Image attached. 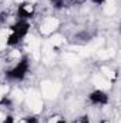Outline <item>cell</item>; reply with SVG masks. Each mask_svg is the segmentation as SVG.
<instances>
[{
  "label": "cell",
  "instance_id": "cell-3",
  "mask_svg": "<svg viewBox=\"0 0 121 123\" xmlns=\"http://www.w3.org/2000/svg\"><path fill=\"white\" fill-rule=\"evenodd\" d=\"M30 23H29V20H20V19H17L14 23H11L10 26H9V29L13 31V33H16V34H19L20 37H26L27 36V33L30 31Z\"/></svg>",
  "mask_w": 121,
  "mask_h": 123
},
{
  "label": "cell",
  "instance_id": "cell-10",
  "mask_svg": "<svg viewBox=\"0 0 121 123\" xmlns=\"http://www.w3.org/2000/svg\"><path fill=\"white\" fill-rule=\"evenodd\" d=\"M1 123H14V117H13L11 115H6V116L3 117V122Z\"/></svg>",
  "mask_w": 121,
  "mask_h": 123
},
{
  "label": "cell",
  "instance_id": "cell-2",
  "mask_svg": "<svg viewBox=\"0 0 121 123\" xmlns=\"http://www.w3.org/2000/svg\"><path fill=\"white\" fill-rule=\"evenodd\" d=\"M34 13H36V4L33 1L20 3L17 7V12H16L17 19H20V20H30L34 16Z\"/></svg>",
  "mask_w": 121,
  "mask_h": 123
},
{
  "label": "cell",
  "instance_id": "cell-11",
  "mask_svg": "<svg viewBox=\"0 0 121 123\" xmlns=\"http://www.w3.org/2000/svg\"><path fill=\"white\" fill-rule=\"evenodd\" d=\"M74 123H91L90 119H88V116H84V117H81V119H77V122Z\"/></svg>",
  "mask_w": 121,
  "mask_h": 123
},
{
  "label": "cell",
  "instance_id": "cell-5",
  "mask_svg": "<svg viewBox=\"0 0 121 123\" xmlns=\"http://www.w3.org/2000/svg\"><path fill=\"white\" fill-rule=\"evenodd\" d=\"M22 40H23V37H20L19 34H16V33H10L7 37H6V46H9V47H16V46H19L20 43H22Z\"/></svg>",
  "mask_w": 121,
  "mask_h": 123
},
{
  "label": "cell",
  "instance_id": "cell-9",
  "mask_svg": "<svg viewBox=\"0 0 121 123\" xmlns=\"http://www.w3.org/2000/svg\"><path fill=\"white\" fill-rule=\"evenodd\" d=\"M23 123H40V122H38V119H37L36 116L29 115V116H26V117L23 119Z\"/></svg>",
  "mask_w": 121,
  "mask_h": 123
},
{
  "label": "cell",
  "instance_id": "cell-6",
  "mask_svg": "<svg viewBox=\"0 0 121 123\" xmlns=\"http://www.w3.org/2000/svg\"><path fill=\"white\" fill-rule=\"evenodd\" d=\"M68 0H50V4L53 9H57V10H61L67 6Z\"/></svg>",
  "mask_w": 121,
  "mask_h": 123
},
{
  "label": "cell",
  "instance_id": "cell-13",
  "mask_svg": "<svg viewBox=\"0 0 121 123\" xmlns=\"http://www.w3.org/2000/svg\"><path fill=\"white\" fill-rule=\"evenodd\" d=\"M53 123H67V122H66V119H61L60 117V119H56Z\"/></svg>",
  "mask_w": 121,
  "mask_h": 123
},
{
  "label": "cell",
  "instance_id": "cell-4",
  "mask_svg": "<svg viewBox=\"0 0 121 123\" xmlns=\"http://www.w3.org/2000/svg\"><path fill=\"white\" fill-rule=\"evenodd\" d=\"M108 100H110L108 94L103 90H100V89H97V90H94L88 94V102L94 106H105L108 103Z\"/></svg>",
  "mask_w": 121,
  "mask_h": 123
},
{
  "label": "cell",
  "instance_id": "cell-1",
  "mask_svg": "<svg viewBox=\"0 0 121 123\" xmlns=\"http://www.w3.org/2000/svg\"><path fill=\"white\" fill-rule=\"evenodd\" d=\"M30 70V60L27 56H23L16 64H13L10 69L4 72V76L7 80H14V82H22Z\"/></svg>",
  "mask_w": 121,
  "mask_h": 123
},
{
  "label": "cell",
  "instance_id": "cell-12",
  "mask_svg": "<svg viewBox=\"0 0 121 123\" xmlns=\"http://www.w3.org/2000/svg\"><path fill=\"white\" fill-rule=\"evenodd\" d=\"M91 3H94V4H97V6H101V4H104V1L105 0H88Z\"/></svg>",
  "mask_w": 121,
  "mask_h": 123
},
{
  "label": "cell",
  "instance_id": "cell-8",
  "mask_svg": "<svg viewBox=\"0 0 121 123\" xmlns=\"http://www.w3.org/2000/svg\"><path fill=\"white\" fill-rule=\"evenodd\" d=\"M9 20V13L7 12H1L0 13V26H4Z\"/></svg>",
  "mask_w": 121,
  "mask_h": 123
},
{
  "label": "cell",
  "instance_id": "cell-7",
  "mask_svg": "<svg viewBox=\"0 0 121 123\" xmlns=\"http://www.w3.org/2000/svg\"><path fill=\"white\" fill-rule=\"evenodd\" d=\"M0 106H3L6 109H13V102L9 96H3L1 100H0Z\"/></svg>",
  "mask_w": 121,
  "mask_h": 123
}]
</instances>
